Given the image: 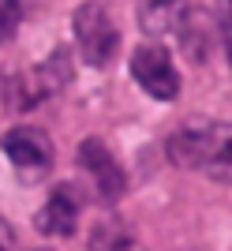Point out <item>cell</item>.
Masks as SVG:
<instances>
[{"label": "cell", "instance_id": "cell-4", "mask_svg": "<svg viewBox=\"0 0 232 251\" xmlns=\"http://www.w3.org/2000/svg\"><path fill=\"white\" fill-rule=\"evenodd\" d=\"M0 150L8 154L15 173L23 180H30V184H38V180H45L53 173V157H56L53 139L45 135L42 127H11V131H4L0 135Z\"/></svg>", "mask_w": 232, "mask_h": 251}, {"label": "cell", "instance_id": "cell-3", "mask_svg": "<svg viewBox=\"0 0 232 251\" xmlns=\"http://www.w3.org/2000/svg\"><path fill=\"white\" fill-rule=\"evenodd\" d=\"M71 30H75V42H79V52L90 68H109L120 49V34H116L109 11L94 0L79 4L71 15Z\"/></svg>", "mask_w": 232, "mask_h": 251}, {"label": "cell", "instance_id": "cell-7", "mask_svg": "<svg viewBox=\"0 0 232 251\" xmlns=\"http://www.w3.org/2000/svg\"><path fill=\"white\" fill-rule=\"evenodd\" d=\"M75 225H79V195H75V188L64 184L34 214V229L42 232V236H71Z\"/></svg>", "mask_w": 232, "mask_h": 251}, {"label": "cell", "instance_id": "cell-5", "mask_svg": "<svg viewBox=\"0 0 232 251\" xmlns=\"http://www.w3.org/2000/svg\"><path fill=\"white\" fill-rule=\"evenodd\" d=\"M131 79L158 101H172L180 94V72L161 42L135 45V52H131Z\"/></svg>", "mask_w": 232, "mask_h": 251}, {"label": "cell", "instance_id": "cell-1", "mask_svg": "<svg viewBox=\"0 0 232 251\" xmlns=\"http://www.w3.org/2000/svg\"><path fill=\"white\" fill-rule=\"evenodd\" d=\"M172 165L202 173L206 180L232 184V120H206V124L176 127L165 143Z\"/></svg>", "mask_w": 232, "mask_h": 251}, {"label": "cell", "instance_id": "cell-6", "mask_svg": "<svg viewBox=\"0 0 232 251\" xmlns=\"http://www.w3.org/2000/svg\"><path fill=\"white\" fill-rule=\"evenodd\" d=\"M79 165L94 176V188H97V199L101 202H116L120 195H127V173H124V165L109 154V147L101 139H83Z\"/></svg>", "mask_w": 232, "mask_h": 251}, {"label": "cell", "instance_id": "cell-9", "mask_svg": "<svg viewBox=\"0 0 232 251\" xmlns=\"http://www.w3.org/2000/svg\"><path fill=\"white\" fill-rule=\"evenodd\" d=\"M127 244H131V232H127L116 218H105L101 225H94V232H90V251H124Z\"/></svg>", "mask_w": 232, "mask_h": 251}, {"label": "cell", "instance_id": "cell-12", "mask_svg": "<svg viewBox=\"0 0 232 251\" xmlns=\"http://www.w3.org/2000/svg\"><path fill=\"white\" fill-rule=\"evenodd\" d=\"M0 251H19V236L8 225V218H0Z\"/></svg>", "mask_w": 232, "mask_h": 251}, {"label": "cell", "instance_id": "cell-11", "mask_svg": "<svg viewBox=\"0 0 232 251\" xmlns=\"http://www.w3.org/2000/svg\"><path fill=\"white\" fill-rule=\"evenodd\" d=\"M217 26H221L225 56H229V64H232V0H221V19H217Z\"/></svg>", "mask_w": 232, "mask_h": 251}, {"label": "cell", "instance_id": "cell-10", "mask_svg": "<svg viewBox=\"0 0 232 251\" xmlns=\"http://www.w3.org/2000/svg\"><path fill=\"white\" fill-rule=\"evenodd\" d=\"M23 0H0V45H8L23 26Z\"/></svg>", "mask_w": 232, "mask_h": 251}, {"label": "cell", "instance_id": "cell-8", "mask_svg": "<svg viewBox=\"0 0 232 251\" xmlns=\"http://www.w3.org/2000/svg\"><path fill=\"white\" fill-rule=\"evenodd\" d=\"M187 15H191L187 0H139V26L154 42L165 38V34H176Z\"/></svg>", "mask_w": 232, "mask_h": 251}, {"label": "cell", "instance_id": "cell-2", "mask_svg": "<svg viewBox=\"0 0 232 251\" xmlns=\"http://www.w3.org/2000/svg\"><path fill=\"white\" fill-rule=\"evenodd\" d=\"M71 72H75L71 52L64 49V45H56L42 64H34L30 72H19V75H11V79H8V86H4L8 105H11V109H19V113L38 109L45 98L60 94L64 86L71 83Z\"/></svg>", "mask_w": 232, "mask_h": 251}]
</instances>
